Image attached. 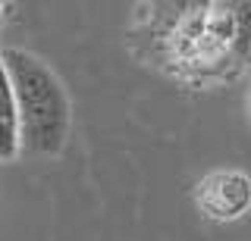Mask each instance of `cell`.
Wrapping results in <instances>:
<instances>
[{
    "label": "cell",
    "instance_id": "cell-3",
    "mask_svg": "<svg viewBox=\"0 0 251 241\" xmlns=\"http://www.w3.org/2000/svg\"><path fill=\"white\" fill-rule=\"evenodd\" d=\"M3 10H6V6H3V3H0V19H3Z\"/></svg>",
    "mask_w": 251,
    "mask_h": 241
},
{
    "label": "cell",
    "instance_id": "cell-1",
    "mask_svg": "<svg viewBox=\"0 0 251 241\" xmlns=\"http://www.w3.org/2000/svg\"><path fill=\"white\" fill-rule=\"evenodd\" d=\"M0 53L16 91L22 151L57 157L66 147L69 126H73V104H69L66 85L38 53L22 47H3Z\"/></svg>",
    "mask_w": 251,
    "mask_h": 241
},
{
    "label": "cell",
    "instance_id": "cell-2",
    "mask_svg": "<svg viewBox=\"0 0 251 241\" xmlns=\"http://www.w3.org/2000/svg\"><path fill=\"white\" fill-rule=\"evenodd\" d=\"M195 204L214 222H235L251 210V175L242 169H217L195 185Z\"/></svg>",
    "mask_w": 251,
    "mask_h": 241
}]
</instances>
